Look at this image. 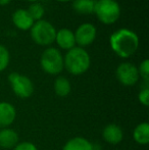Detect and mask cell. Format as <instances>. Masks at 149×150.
I'll use <instances>...</instances> for the list:
<instances>
[{
    "instance_id": "21",
    "label": "cell",
    "mask_w": 149,
    "mask_h": 150,
    "mask_svg": "<svg viewBox=\"0 0 149 150\" xmlns=\"http://www.w3.org/2000/svg\"><path fill=\"white\" fill-rule=\"evenodd\" d=\"M138 100L144 106L149 105V87H144L140 90L138 94Z\"/></svg>"
},
{
    "instance_id": "13",
    "label": "cell",
    "mask_w": 149,
    "mask_h": 150,
    "mask_svg": "<svg viewBox=\"0 0 149 150\" xmlns=\"http://www.w3.org/2000/svg\"><path fill=\"white\" fill-rule=\"evenodd\" d=\"M55 42L62 49H66V50L72 49L76 45L74 32L66 28L60 29L59 31H56Z\"/></svg>"
},
{
    "instance_id": "20",
    "label": "cell",
    "mask_w": 149,
    "mask_h": 150,
    "mask_svg": "<svg viewBox=\"0 0 149 150\" xmlns=\"http://www.w3.org/2000/svg\"><path fill=\"white\" fill-rule=\"evenodd\" d=\"M138 69V73H139V77H141L144 80L145 83L149 82V60L144 59L140 63Z\"/></svg>"
},
{
    "instance_id": "15",
    "label": "cell",
    "mask_w": 149,
    "mask_h": 150,
    "mask_svg": "<svg viewBox=\"0 0 149 150\" xmlns=\"http://www.w3.org/2000/svg\"><path fill=\"white\" fill-rule=\"evenodd\" d=\"M133 138L139 145H147L149 143V124L147 122H140L133 131Z\"/></svg>"
},
{
    "instance_id": "1",
    "label": "cell",
    "mask_w": 149,
    "mask_h": 150,
    "mask_svg": "<svg viewBox=\"0 0 149 150\" xmlns=\"http://www.w3.org/2000/svg\"><path fill=\"white\" fill-rule=\"evenodd\" d=\"M109 44L112 51L121 58H129L138 49L139 38L129 29H119L112 34Z\"/></svg>"
},
{
    "instance_id": "17",
    "label": "cell",
    "mask_w": 149,
    "mask_h": 150,
    "mask_svg": "<svg viewBox=\"0 0 149 150\" xmlns=\"http://www.w3.org/2000/svg\"><path fill=\"white\" fill-rule=\"evenodd\" d=\"M96 0H74L73 8L80 14H90L94 12Z\"/></svg>"
},
{
    "instance_id": "11",
    "label": "cell",
    "mask_w": 149,
    "mask_h": 150,
    "mask_svg": "<svg viewBox=\"0 0 149 150\" xmlns=\"http://www.w3.org/2000/svg\"><path fill=\"white\" fill-rule=\"evenodd\" d=\"M12 23L18 29L22 31L30 30L34 25V20L31 18L27 9H16L12 14Z\"/></svg>"
},
{
    "instance_id": "19",
    "label": "cell",
    "mask_w": 149,
    "mask_h": 150,
    "mask_svg": "<svg viewBox=\"0 0 149 150\" xmlns=\"http://www.w3.org/2000/svg\"><path fill=\"white\" fill-rule=\"evenodd\" d=\"M10 61L9 51L5 46L0 44V71H3L4 69H7Z\"/></svg>"
},
{
    "instance_id": "25",
    "label": "cell",
    "mask_w": 149,
    "mask_h": 150,
    "mask_svg": "<svg viewBox=\"0 0 149 150\" xmlns=\"http://www.w3.org/2000/svg\"><path fill=\"white\" fill-rule=\"evenodd\" d=\"M26 1H29V2H32V3H35V2H37L38 0H26Z\"/></svg>"
},
{
    "instance_id": "18",
    "label": "cell",
    "mask_w": 149,
    "mask_h": 150,
    "mask_svg": "<svg viewBox=\"0 0 149 150\" xmlns=\"http://www.w3.org/2000/svg\"><path fill=\"white\" fill-rule=\"evenodd\" d=\"M28 12L31 16V18L34 20V22H38V21L42 20L44 13H45V9L42 6V4L38 3V2H35V3H32L28 8Z\"/></svg>"
},
{
    "instance_id": "22",
    "label": "cell",
    "mask_w": 149,
    "mask_h": 150,
    "mask_svg": "<svg viewBox=\"0 0 149 150\" xmlns=\"http://www.w3.org/2000/svg\"><path fill=\"white\" fill-rule=\"evenodd\" d=\"M11 150H38V148L34 143L24 141V142H18Z\"/></svg>"
},
{
    "instance_id": "9",
    "label": "cell",
    "mask_w": 149,
    "mask_h": 150,
    "mask_svg": "<svg viewBox=\"0 0 149 150\" xmlns=\"http://www.w3.org/2000/svg\"><path fill=\"white\" fill-rule=\"evenodd\" d=\"M102 138L108 144H119L124 139L123 129L117 124L106 125L102 130Z\"/></svg>"
},
{
    "instance_id": "24",
    "label": "cell",
    "mask_w": 149,
    "mask_h": 150,
    "mask_svg": "<svg viewBox=\"0 0 149 150\" xmlns=\"http://www.w3.org/2000/svg\"><path fill=\"white\" fill-rule=\"evenodd\" d=\"M56 1H58V2H68V1H71V0H56Z\"/></svg>"
},
{
    "instance_id": "2",
    "label": "cell",
    "mask_w": 149,
    "mask_h": 150,
    "mask_svg": "<svg viewBox=\"0 0 149 150\" xmlns=\"http://www.w3.org/2000/svg\"><path fill=\"white\" fill-rule=\"evenodd\" d=\"M91 64L90 55L84 48L74 47L68 50L64 57V67L71 75L80 76L85 74Z\"/></svg>"
},
{
    "instance_id": "12",
    "label": "cell",
    "mask_w": 149,
    "mask_h": 150,
    "mask_svg": "<svg viewBox=\"0 0 149 150\" xmlns=\"http://www.w3.org/2000/svg\"><path fill=\"white\" fill-rule=\"evenodd\" d=\"M20 142V137L14 129H0V147L3 149H12Z\"/></svg>"
},
{
    "instance_id": "6",
    "label": "cell",
    "mask_w": 149,
    "mask_h": 150,
    "mask_svg": "<svg viewBox=\"0 0 149 150\" xmlns=\"http://www.w3.org/2000/svg\"><path fill=\"white\" fill-rule=\"evenodd\" d=\"M8 82H9L13 93L22 99L30 98L34 93V84L30 78L25 75H20L18 73H11L8 75Z\"/></svg>"
},
{
    "instance_id": "4",
    "label": "cell",
    "mask_w": 149,
    "mask_h": 150,
    "mask_svg": "<svg viewBox=\"0 0 149 150\" xmlns=\"http://www.w3.org/2000/svg\"><path fill=\"white\" fill-rule=\"evenodd\" d=\"M40 65L46 74L51 76L59 75L64 69V57L57 48L49 47L43 51L40 58Z\"/></svg>"
},
{
    "instance_id": "16",
    "label": "cell",
    "mask_w": 149,
    "mask_h": 150,
    "mask_svg": "<svg viewBox=\"0 0 149 150\" xmlns=\"http://www.w3.org/2000/svg\"><path fill=\"white\" fill-rule=\"evenodd\" d=\"M54 92L59 97H66L72 91L71 82L66 77H57L54 81Z\"/></svg>"
},
{
    "instance_id": "10",
    "label": "cell",
    "mask_w": 149,
    "mask_h": 150,
    "mask_svg": "<svg viewBox=\"0 0 149 150\" xmlns=\"http://www.w3.org/2000/svg\"><path fill=\"white\" fill-rule=\"evenodd\" d=\"M16 117V109L11 103L0 102V129L9 128Z\"/></svg>"
},
{
    "instance_id": "23",
    "label": "cell",
    "mask_w": 149,
    "mask_h": 150,
    "mask_svg": "<svg viewBox=\"0 0 149 150\" xmlns=\"http://www.w3.org/2000/svg\"><path fill=\"white\" fill-rule=\"evenodd\" d=\"M11 0H0V6H5L10 3Z\"/></svg>"
},
{
    "instance_id": "14",
    "label": "cell",
    "mask_w": 149,
    "mask_h": 150,
    "mask_svg": "<svg viewBox=\"0 0 149 150\" xmlns=\"http://www.w3.org/2000/svg\"><path fill=\"white\" fill-rule=\"evenodd\" d=\"M61 150H93V144L84 137H74L64 145Z\"/></svg>"
},
{
    "instance_id": "5",
    "label": "cell",
    "mask_w": 149,
    "mask_h": 150,
    "mask_svg": "<svg viewBox=\"0 0 149 150\" xmlns=\"http://www.w3.org/2000/svg\"><path fill=\"white\" fill-rule=\"evenodd\" d=\"M31 31V38L38 45L48 46L55 41L56 30L49 22L40 20L35 22Z\"/></svg>"
},
{
    "instance_id": "7",
    "label": "cell",
    "mask_w": 149,
    "mask_h": 150,
    "mask_svg": "<svg viewBox=\"0 0 149 150\" xmlns=\"http://www.w3.org/2000/svg\"><path fill=\"white\" fill-rule=\"evenodd\" d=\"M117 79L121 85L126 87H131L139 81V73L135 64L131 62H123L117 67L115 71Z\"/></svg>"
},
{
    "instance_id": "3",
    "label": "cell",
    "mask_w": 149,
    "mask_h": 150,
    "mask_svg": "<svg viewBox=\"0 0 149 150\" xmlns=\"http://www.w3.org/2000/svg\"><path fill=\"white\" fill-rule=\"evenodd\" d=\"M94 13L104 25H112L119 18L121 7L115 0H96Z\"/></svg>"
},
{
    "instance_id": "8",
    "label": "cell",
    "mask_w": 149,
    "mask_h": 150,
    "mask_svg": "<svg viewBox=\"0 0 149 150\" xmlns=\"http://www.w3.org/2000/svg\"><path fill=\"white\" fill-rule=\"evenodd\" d=\"M75 34V40L76 43L80 46V47H85L94 42L96 39V35H97V31H96L95 26L92 24H82L81 26L78 27L76 30Z\"/></svg>"
}]
</instances>
